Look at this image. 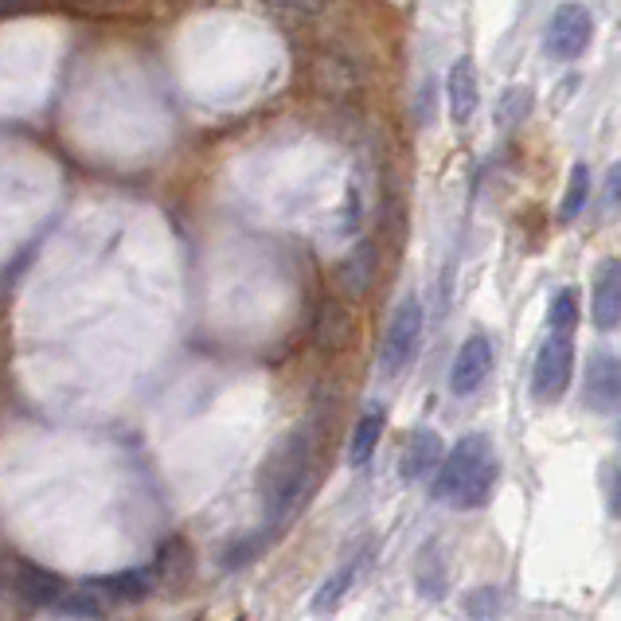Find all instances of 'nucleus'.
Segmentation results:
<instances>
[{"instance_id": "21", "label": "nucleus", "mask_w": 621, "mask_h": 621, "mask_svg": "<svg viewBox=\"0 0 621 621\" xmlns=\"http://www.w3.org/2000/svg\"><path fill=\"white\" fill-rule=\"evenodd\" d=\"M349 337H352L349 313H344L340 306H324L321 324H317V344L337 352V349H344V344H349Z\"/></svg>"}, {"instance_id": "16", "label": "nucleus", "mask_w": 621, "mask_h": 621, "mask_svg": "<svg viewBox=\"0 0 621 621\" xmlns=\"http://www.w3.org/2000/svg\"><path fill=\"white\" fill-rule=\"evenodd\" d=\"M340 282H344V290L352 293V298H364L368 290L375 286V247H356L349 258H344V266H340Z\"/></svg>"}, {"instance_id": "25", "label": "nucleus", "mask_w": 621, "mask_h": 621, "mask_svg": "<svg viewBox=\"0 0 621 621\" xmlns=\"http://www.w3.org/2000/svg\"><path fill=\"white\" fill-rule=\"evenodd\" d=\"M266 539H270V531H262V536H250V539H242V544L227 547L224 567H242V563H250V559H255V556H262Z\"/></svg>"}, {"instance_id": "9", "label": "nucleus", "mask_w": 621, "mask_h": 621, "mask_svg": "<svg viewBox=\"0 0 621 621\" xmlns=\"http://www.w3.org/2000/svg\"><path fill=\"white\" fill-rule=\"evenodd\" d=\"M446 457V446H442L438 431H411L403 438V449H399V477L403 480H423L426 473H434Z\"/></svg>"}, {"instance_id": "15", "label": "nucleus", "mask_w": 621, "mask_h": 621, "mask_svg": "<svg viewBox=\"0 0 621 621\" xmlns=\"http://www.w3.org/2000/svg\"><path fill=\"white\" fill-rule=\"evenodd\" d=\"M383 411L380 406H372V411H364L360 414V423H356V431H352V442H349V465H368V457L375 454V446H380V438H383Z\"/></svg>"}, {"instance_id": "24", "label": "nucleus", "mask_w": 621, "mask_h": 621, "mask_svg": "<svg viewBox=\"0 0 621 621\" xmlns=\"http://www.w3.org/2000/svg\"><path fill=\"white\" fill-rule=\"evenodd\" d=\"M598 211L602 219H618L621 216V161L606 173L602 180V199H598Z\"/></svg>"}, {"instance_id": "14", "label": "nucleus", "mask_w": 621, "mask_h": 621, "mask_svg": "<svg viewBox=\"0 0 621 621\" xmlns=\"http://www.w3.org/2000/svg\"><path fill=\"white\" fill-rule=\"evenodd\" d=\"M51 618L55 621H106V606H102L94 587L63 590V594L55 598V606H51Z\"/></svg>"}, {"instance_id": "4", "label": "nucleus", "mask_w": 621, "mask_h": 621, "mask_svg": "<svg viewBox=\"0 0 621 621\" xmlns=\"http://www.w3.org/2000/svg\"><path fill=\"white\" fill-rule=\"evenodd\" d=\"M571 375H575V344L571 337H551L539 344V356L536 368H531V395L536 403H559L571 387Z\"/></svg>"}, {"instance_id": "8", "label": "nucleus", "mask_w": 621, "mask_h": 621, "mask_svg": "<svg viewBox=\"0 0 621 621\" xmlns=\"http://www.w3.org/2000/svg\"><path fill=\"white\" fill-rule=\"evenodd\" d=\"M590 321L598 332H613L621 324V258L598 262L594 290H590Z\"/></svg>"}, {"instance_id": "22", "label": "nucleus", "mask_w": 621, "mask_h": 621, "mask_svg": "<svg viewBox=\"0 0 621 621\" xmlns=\"http://www.w3.org/2000/svg\"><path fill=\"white\" fill-rule=\"evenodd\" d=\"M547 324H551V332H559V337H571L575 324H579V293L559 290L551 309H547Z\"/></svg>"}, {"instance_id": "26", "label": "nucleus", "mask_w": 621, "mask_h": 621, "mask_svg": "<svg viewBox=\"0 0 621 621\" xmlns=\"http://www.w3.org/2000/svg\"><path fill=\"white\" fill-rule=\"evenodd\" d=\"M610 513H613V520H621V462L610 477Z\"/></svg>"}, {"instance_id": "1", "label": "nucleus", "mask_w": 621, "mask_h": 621, "mask_svg": "<svg viewBox=\"0 0 621 621\" xmlns=\"http://www.w3.org/2000/svg\"><path fill=\"white\" fill-rule=\"evenodd\" d=\"M497 446L489 434H465L434 473L431 497L449 508H480L489 505L497 485Z\"/></svg>"}, {"instance_id": "11", "label": "nucleus", "mask_w": 621, "mask_h": 621, "mask_svg": "<svg viewBox=\"0 0 621 621\" xmlns=\"http://www.w3.org/2000/svg\"><path fill=\"white\" fill-rule=\"evenodd\" d=\"M446 106H449V122L454 125H469L473 114L480 106V83H477V66H473L469 55H462L446 75Z\"/></svg>"}, {"instance_id": "7", "label": "nucleus", "mask_w": 621, "mask_h": 621, "mask_svg": "<svg viewBox=\"0 0 621 621\" xmlns=\"http://www.w3.org/2000/svg\"><path fill=\"white\" fill-rule=\"evenodd\" d=\"M582 403L594 414H610L621 403V356L613 352H594L587 360L582 375Z\"/></svg>"}, {"instance_id": "19", "label": "nucleus", "mask_w": 621, "mask_h": 621, "mask_svg": "<svg viewBox=\"0 0 621 621\" xmlns=\"http://www.w3.org/2000/svg\"><path fill=\"white\" fill-rule=\"evenodd\" d=\"M590 196V168L587 161H575L571 176H567V188H563V204H559V219L563 224H575L582 216V207H587Z\"/></svg>"}, {"instance_id": "23", "label": "nucleus", "mask_w": 621, "mask_h": 621, "mask_svg": "<svg viewBox=\"0 0 621 621\" xmlns=\"http://www.w3.org/2000/svg\"><path fill=\"white\" fill-rule=\"evenodd\" d=\"M500 610H505V598H500L497 587H477L465 594V613H469V621H500Z\"/></svg>"}, {"instance_id": "3", "label": "nucleus", "mask_w": 621, "mask_h": 621, "mask_svg": "<svg viewBox=\"0 0 621 621\" xmlns=\"http://www.w3.org/2000/svg\"><path fill=\"white\" fill-rule=\"evenodd\" d=\"M418 340H423V306H418L414 293H406L395 306V313H391L380 340V372L387 380H395V375H403L411 368L414 352H418Z\"/></svg>"}, {"instance_id": "20", "label": "nucleus", "mask_w": 621, "mask_h": 621, "mask_svg": "<svg viewBox=\"0 0 621 621\" xmlns=\"http://www.w3.org/2000/svg\"><path fill=\"white\" fill-rule=\"evenodd\" d=\"M531 114V86H508L497 102V125L500 130H520Z\"/></svg>"}, {"instance_id": "17", "label": "nucleus", "mask_w": 621, "mask_h": 621, "mask_svg": "<svg viewBox=\"0 0 621 621\" xmlns=\"http://www.w3.org/2000/svg\"><path fill=\"white\" fill-rule=\"evenodd\" d=\"M414 579H418V594L431 598V602H438L442 594H446V559H442L438 544H426L423 556H418V563H414Z\"/></svg>"}, {"instance_id": "18", "label": "nucleus", "mask_w": 621, "mask_h": 621, "mask_svg": "<svg viewBox=\"0 0 621 621\" xmlns=\"http://www.w3.org/2000/svg\"><path fill=\"white\" fill-rule=\"evenodd\" d=\"M192 571V551L188 544H184L180 536L165 539V544L157 547V567H153V575H157L161 582H184Z\"/></svg>"}, {"instance_id": "12", "label": "nucleus", "mask_w": 621, "mask_h": 621, "mask_svg": "<svg viewBox=\"0 0 621 621\" xmlns=\"http://www.w3.org/2000/svg\"><path fill=\"white\" fill-rule=\"evenodd\" d=\"M157 575L137 567V571H114V575H102V579H91L86 587H94L99 594L114 598V602H142L145 594L153 590Z\"/></svg>"}, {"instance_id": "27", "label": "nucleus", "mask_w": 621, "mask_h": 621, "mask_svg": "<svg viewBox=\"0 0 621 621\" xmlns=\"http://www.w3.org/2000/svg\"><path fill=\"white\" fill-rule=\"evenodd\" d=\"M273 4H282L286 12H317L321 9V0H273Z\"/></svg>"}, {"instance_id": "6", "label": "nucleus", "mask_w": 621, "mask_h": 621, "mask_svg": "<svg viewBox=\"0 0 621 621\" xmlns=\"http://www.w3.org/2000/svg\"><path fill=\"white\" fill-rule=\"evenodd\" d=\"M493 364H497V349L485 332H473L454 356V368H449V391L457 399H469L485 387V380L493 375Z\"/></svg>"}, {"instance_id": "2", "label": "nucleus", "mask_w": 621, "mask_h": 621, "mask_svg": "<svg viewBox=\"0 0 621 621\" xmlns=\"http://www.w3.org/2000/svg\"><path fill=\"white\" fill-rule=\"evenodd\" d=\"M309 469H313V442L306 431L286 434L270 449L262 473H258V497H262V513L270 528H278L298 513L301 497L309 489Z\"/></svg>"}, {"instance_id": "13", "label": "nucleus", "mask_w": 621, "mask_h": 621, "mask_svg": "<svg viewBox=\"0 0 621 621\" xmlns=\"http://www.w3.org/2000/svg\"><path fill=\"white\" fill-rule=\"evenodd\" d=\"M364 567H368V556L360 551V556H352L349 563L340 567V571H332L329 579L321 582V590L313 594V610L317 613H329V610H337L344 598H349V590L356 587V579L364 575Z\"/></svg>"}, {"instance_id": "5", "label": "nucleus", "mask_w": 621, "mask_h": 621, "mask_svg": "<svg viewBox=\"0 0 621 621\" xmlns=\"http://www.w3.org/2000/svg\"><path fill=\"white\" fill-rule=\"evenodd\" d=\"M590 40H594V17H590V9L579 4V0H567L547 20L544 51L551 59H559V63H571V59H579L590 48Z\"/></svg>"}, {"instance_id": "10", "label": "nucleus", "mask_w": 621, "mask_h": 621, "mask_svg": "<svg viewBox=\"0 0 621 621\" xmlns=\"http://www.w3.org/2000/svg\"><path fill=\"white\" fill-rule=\"evenodd\" d=\"M9 571H12V579H9L12 594L24 606H32V610H51L55 598L63 594V582L51 571H43V567L24 563V559H9Z\"/></svg>"}]
</instances>
